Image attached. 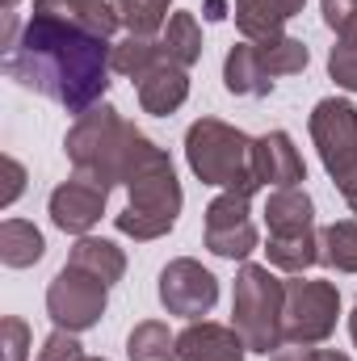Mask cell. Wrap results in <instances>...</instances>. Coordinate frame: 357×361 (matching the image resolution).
I'll return each instance as SVG.
<instances>
[{"label":"cell","instance_id":"cell-21","mask_svg":"<svg viewBox=\"0 0 357 361\" xmlns=\"http://www.w3.org/2000/svg\"><path fill=\"white\" fill-rule=\"evenodd\" d=\"M68 265L92 273V277H101L105 286H114V281H122V273H126V257H122V248H118L114 240L80 235L76 248H72V257H68Z\"/></svg>","mask_w":357,"mask_h":361},{"label":"cell","instance_id":"cell-23","mask_svg":"<svg viewBox=\"0 0 357 361\" xmlns=\"http://www.w3.org/2000/svg\"><path fill=\"white\" fill-rule=\"evenodd\" d=\"M160 59H164L160 38H143V34H126V38L114 42V51H109V68H114L118 76H131V80H139L143 72H152Z\"/></svg>","mask_w":357,"mask_h":361},{"label":"cell","instance_id":"cell-13","mask_svg":"<svg viewBox=\"0 0 357 361\" xmlns=\"http://www.w3.org/2000/svg\"><path fill=\"white\" fill-rule=\"evenodd\" d=\"M324 25L337 34L328 51V76L345 92H357V0H324Z\"/></svg>","mask_w":357,"mask_h":361},{"label":"cell","instance_id":"cell-30","mask_svg":"<svg viewBox=\"0 0 357 361\" xmlns=\"http://www.w3.org/2000/svg\"><path fill=\"white\" fill-rule=\"evenodd\" d=\"M269 361H349L337 349H311V345H282Z\"/></svg>","mask_w":357,"mask_h":361},{"label":"cell","instance_id":"cell-16","mask_svg":"<svg viewBox=\"0 0 357 361\" xmlns=\"http://www.w3.org/2000/svg\"><path fill=\"white\" fill-rule=\"evenodd\" d=\"M139 105H143V114H156V118H169V114H177L181 105H185V97H189V72L177 68V63H169V59H160L152 72H143L139 80Z\"/></svg>","mask_w":357,"mask_h":361},{"label":"cell","instance_id":"cell-17","mask_svg":"<svg viewBox=\"0 0 357 361\" xmlns=\"http://www.w3.org/2000/svg\"><path fill=\"white\" fill-rule=\"evenodd\" d=\"M223 85H227L231 97H269L273 92V76H269V68L261 63V55H257V47L248 38L227 51V59H223Z\"/></svg>","mask_w":357,"mask_h":361},{"label":"cell","instance_id":"cell-8","mask_svg":"<svg viewBox=\"0 0 357 361\" xmlns=\"http://www.w3.org/2000/svg\"><path fill=\"white\" fill-rule=\"evenodd\" d=\"M311 139L337 189L357 177V109L345 97H324L311 109Z\"/></svg>","mask_w":357,"mask_h":361},{"label":"cell","instance_id":"cell-28","mask_svg":"<svg viewBox=\"0 0 357 361\" xmlns=\"http://www.w3.org/2000/svg\"><path fill=\"white\" fill-rule=\"evenodd\" d=\"M0 361H30V324L17 315L0 319Z\"/></svg>","mask_w":357,"mask_h":361},{"label":"cell","instance_id":"cell-5","mask_svg":"<svg viewBox=\"0 0 357 361\" xmlns=\"http://www.w3.org/2000/svg\"><path fill=\"white\" fill-rule=\"evenodd\" d=\"M282 311H286V281L269 265L244 261L236 273V294H231V328L244 336L248 353L273 357L282 341Z\"/></svg>","mask_w":357,"mask_h":361},{"label":"cell","instance_id":"cell-27","mask_svg":"<svg viewBox=\"0 0 357 361\" xmlns=\"http://www.w3.org/2000/svg\"><path fill=\"white\" fill-rule=\"evenodd\" d=\"M169 4H173V0H114V8H118L126 34H143V38L164 34V25H169Z\"/></svg>","mask_w":357,"mask_h":361},{"label":"cell","instance_id":"cell-33","mask_svg":"<svg viewBox=\"0 0 357 361\" xmlns=\"http://www.w3.org/2000/svg\"><path fill=\"white\" fill-rule=\"evenodd\" d=\"M341 193H345V202H349V210L357 214V177H353V180H345V185H341Z\"/></svg>","mask_w":357,"mask_h":361},{"label":"cell","instance_id":"cell-32","mask_svg":"<svg viewBox=\"0 0 357 361\" xmlns=\"http://www.w3.org/2000/svg\"><path fill=\"white\" fill-rule=\"evenodd\" d=\"M227 17V0H206V21H223Z\"/></svg>","mask_w":357,"mask_h":361},{"label":"cell","instance_id":"cell-11","mask_svg":"<svg viewBox=\"0 0 357 361\" xmlns=\"http://www.w3.org/2000/svg\"><path fill=\"white\" fill-rule=\"evenodd\" d=\"M160 302L169 307V315H210V307L219 302V277L202 269L193 257H177L160 269Z\"/></svg>","mask_w":357,"mask_h":361},{"label":"cell","instance_id":"cell-1","mask_svg":"<svg viewBox=\"0 0 357 361\" xmlns=\"http://www.w3.org/2000/svg\"><path fill=\"white\" fill-rule=\"evenodd\" d=\"M109 51H114L109 38L92 34L68 17L34 8L17 42L4 51V76L80 118L92 105H101V97L109 89V72H114Z\"/></svg>","mask_w":357,"mask_h":361},{"label":"cell","instance_id":"cell-31","mask_svg":"<svg viewBox=\"0 0 357 361\" xmlns=\"http://www.w3.org/2000/svg\"><path fill=\"white\" fill-rule=\"evenodd\" d=\"M21 189H25V169L13 156H4V193H0V206H13Z\"/></svg>","mask_w":357,"mask_h":361},{"label":"cell","instance_id":"cell-9","mask_svg":"<svg viewBox=\"0 0 357 361\" xmlns=\"http://www.w3.org/2000/svg\"><path fill=\"white\" fill-rule=\"evenodd\" d=\"M105 298H109V286L101 277L76 269V265H63L55 273V281L47 286V315L55 319V328L89 332L105 315Z\"/></svg>","mask_w":357,"mask_h":361},{"label":"cell","instance_id":"cell-35","mask_svg":"<svg viewBox=\"0 0 357 361\" xmlns=\"http://www.w3.org/2000/svg\"><path fill=\"white\" fill-rule=\"evenodd\" d=\"M85 361H105V357H85Z\"/></svg>","mask_w":357,"mask_h":361},{"label":"cell","instance_id":"cell-24","mask_svg":"<svg viewBox=\"0 0 357 361\" xmlns=\"http://www.w3.org/2000/svg\"><path fill=\"white\" fill-rule=\"evenodd\" d=\"M320 261L337 273H357V223L341 219L320 231Z\"/></svg>","mask_w":357,"mask_h":361},{"label":"cell","instance_id":"cell-18","mask_svg":"<svg viewBox=\"0 0 357 361\" xmlns=\"http://www.w3.org/2000/svg\"><path fill=\"white\" fill-rule=\"evenodd\" d=\"M303 4L307 0H236V25L248 42H257L269 34H282V25L298 17Z\"/></svg>","mask_w":357,"mask_h":361},{"label":"cell","instance_id":"cell-10","mask_svg":"<svg viewBox=\"0 0 357 361\" xmlns=\"http://www.w3.org/2000/svg\"><path fill=\"white\" fill-rule=\"evenodd\" d=\"M202 240L214 257L223 261H244L257 248V223H253V193L240 189H223L210 206H206V227Z\"/></svg>","mask_w":357,"mask_h":361},{"label":"cell","instance_id":"cell-29","mask_svg":"<svg viewBox=\"0 0 357 361\" xmlns=\"http://www.w3.org/2000/svg\"><path fill=\"white\" fill-rule=\"evenodd\" d=\"M38 361H85V349H80L76 332H68V328H55V332L47 336V345L38 349Z\"/></svg>","mask_w":357,"mask_h":361},{"label":"cell","instance_id":"cell-26","mask_svg":"<svg viewBox=\"0 0 357 361\" xmlns=\"http://www.w3.org/2000/svg\"><path fill=\"white\" fill-rule=\"evenodd\" d=\"M126 357L131 361H173L177 357V336L160 319H143L126 336Z\"/></svg>","mask_w":357,"mask_h":361},{"label":"cell","instance_id":"cell-3","mask_svg":"<svg viewBox=\"0 0 357 361\" xmlns=\"http://www.w3.org/2000/svg\"><path fill=\"white\" fill-rule=\"evenodd\" d=\"M181 180L164 147H152V156L126 180V210L114 219V227L131 240H160L177 227L181 214Z\"/></svg>","mask_w":357,"mask_h":361},{"label":"cell","instance_id":"cell-19","mask_svg":"<svg viewBox=\"0 0 357 361\" xmlns=\"http://www.w3.org/2000/svg\"><path fill=\"white\" fill-rule=\"evenodd\" d=\"M38 13H55V17H68L76 25H85L101 38H114V30L122 25L114 0H34Z\"/></svg>","mask_w":357,"mask_h":361},{"label":"cell","instance_id":"cell-2","mask_svg":"<svg viewBox=\"0 0 357 361\" xmlns=\"http://www.w3.org/2000/svg\"><path fill=\"white\" fill-rule=\"evenodd\" d=\"M152 139L131 126L114 105H92L89 114L76 118V126L63 135V152L76 164V173L97 177L101 185H122L135 177V169L152 156Z\"/></svg>","mask_w":357,"mask_h":361},{"label":"cell","instance_id":"cell-25","mask_svg":"<svg viewBox=\"0 0 357 361\" xmlns=\"http://www.w3.org/2000/svg\"><path fill=\"white\" fill-rule=\"evenodd\" d=\"M257 47V55H261V63L269 68V76L277 80V76H294V72H303L307 68V47L298 42V38H290V34H269V38H257L253 42Z\"/></svg>","mask_w":357,"mask_h":361},{"label":"cell","instance_id":"cell-6","mask_svg":"<svg viewBox=\"0 0 357 361\" xmlns=\"http://www.w3.org/2000/svg\"><path fill=\"white\" fill-rule=\"evenodd\" d=\"M265 227H269V265L286 273H303L320 261V231H315V202L303 185L273 189L265 197Z\"/></svg>","mask_w":357,"mask_h":361},{"label":"cell","instance_id":"cell-12","mask_svg":"<svg viewBox=\"0 0 357 361\" xmlns=\"http://www.w3.org/2000/svg\"><path fill=\"white\" fill-rule=\"evenodd\" d=\"M105 202H109V185L76 173L51 193V223L68 235H89L97 219L105 214Z\"/></svg>","mask_w":357,"mask_h":361},{"label":"cell","instance_id":"cell-20","mask_svg":"<svg viewBox=\"0 0 357 361\" xmlns=\"http://www.w3.org/2000/svg\"><path fill=\"white\" fill-rule=\"evenodd\" d=\"M42 252H47V240L34 223H25V219H4L0 223V261L8 269H30V265L42 261Z\"/></svg>","mask_w":357,"mask_h":361},{"label":"cell","instance_id":"cell-34","mask_svg":"<svg viewBox=\"0 0 357 361\" xmlns=\"http://www.w3.org/2000/svg\"><path fill=\"white\" fill-rule=\"evenodd\" d=\"M349 336H353V345H357V302H353V315H349Z\"/></svg>","mask_w":357,"mask_h":361},{"label":"cell","instance_id":"cell-14","mask_svg":"<svg viewBox=\"0 0 357 361\" xmlns=\"http://www.w3.org/2000/svg\"><path fill=\"white\" fill-rule=\"evenodd\" d=\"M253 177L257 185H273V189L307 180V164L286 130H269L261 139H253Z\"/></svg>","mask_w":357,"mask_h":361},{"label":"cell","instance_id":"cell-7","mask_svg":"<svg viewBox=\"0 0 357 361\" xmlns=\"http://www.w3.org/2000/svg\"><path fill=\"white\" fill-rule=\"evenodd\" d=\"M341 290L320 277L286 281V311H282V341L286 345H320L337 332Z\"/></svg>","mask_w":357,"mask_h":361},{"label":"cell","instance_id":"cell-22","mask_svg":"<svg viewBox=\"0 0 357 361\" xmlns=\"http://www.w3.org/2000/svg\"><path fill=\"white\" fill-rule=\"evenodd\" d=\"M160 51H164L169 63H177L185 72L202 59V30H198L193 13H173V17H169V25H164V34H160Z\"/></svg>","mask_w":357,"mask_h":361},{"label":"cell","instance_id":"cell-15","mask_svg":"<svg viewBox=\"0 0 357 361\" xmlns=\"http://www.w3.org/2000/svg\"><path fill=\"white\" fill-rule=\"evenodd\" d=\"M244 357H248V345L227 324L193 319L177 336V361H244Z\"/></svg>","mask_w":357,"mask_h":361},{"label":"cell","instance_id":"cell-4","mask_svg":"<svg viewBox=\"0 0 357 361\" xmlns=\"http://www.w3.org/2000/svg\"><path fill=\"white\" fill-rule=\"evenodd\" d=\"M185 160L202 185L240 189V193L261 189L253 177V139L223 118H198L185 130Z\"/></svg>","mask_w":357,"mask_h":361}]
</instances>
